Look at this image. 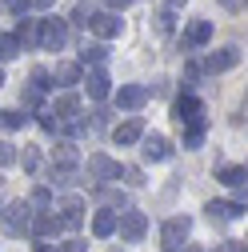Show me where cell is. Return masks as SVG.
<instances>
[{
	"instance_id": "cell-7",
	"label": "cell",
	"mask_w": 248,
	"mask_h": 252,
	"mask_svg": "<svg viewBox=\"0 0 248 252\" xmlns=\"http://www.w3.org/2000/svg\"><path fill=\"white\" fill-rule=\"evenodd\" d=\"M60 124H72L76 120V112H80V96H76V92H60V96L52 100V108H48Z\"/></svg>"
},
{
	"instance_id": "cell-22",
	"label": "cell",
	"mask_w": 248,
	"mask_h": 252,
	"mask_svg": "<svg viewBox=\"0 0 248 252\" xmlns=\"http://www.w3.org/2000/svg\"><path fill=\"white\" fill-rule=\"evenodd\" d=\"M216 180H220V184H228V188H240V184L248 180V168H240V164H228V168H220V172H216Z\"/></svg>"
},
{
	"instance_id": "cell-19",
	"label": "cell",
	"mask_w": 248,
	"mask_h": 252,
	"mask_svg": "<svg viewBox=\"0 0 248 252\" xmlns=\"http://www.w3.org/2000/svg\"><path fill=\"white\" fill-rule=\"evenodd\" d=\"M116 228H120V212L104 208V212H96V216H92V232H96V236H112Z\"/></svg>"
},
{
	"instance_id": "cell-25",
	"label": "cell",
	"mask_w": 248,
	"mask_h": 252,
	"mask_svg": "<svg viewBox=\"0 0 248 252\" xmlns=\"http://www.w3.org/2000/svg\"><path fill=\"white\" fill-rule=\"evenodd\" d=\"M28 204L32 208H40V212H48V204H52V192L40 184V188H32V196H28Z\"/></svg>"
},
{
	"instance_id": "cell-38",
	"label": "cell",
	"mask_w": 248,
	"mask_h": 252,
	"mask_svg": "<svg viewBox=\"0 0 248 252\" xmlns=\"http://www.w3.org/2000/svg\"><path fill=\"white\" fill-rule=\"evenodd\" d=\"M56 4V0H28V8H36V12H48Z\"/></svg>"
},
{
	"instance_id": "cell-21",
	"label": "cell",
	"mask_w": 248,
	"mask_h": 252,
	"mask_svg": "<svg viewBox=\"0 0 248 252\" xmlns=\"http://www.w3.org/2000/svg\"><path fill=\"white\" fill-rule=\"evenodd\" d=\"M76 164H80V156L72 152V144H56V152H52V168H64V172H76Z\"/></svg>"
},
{
	"instance_id": "cell-20",
	"label": "cell",
	"mask_w": 248,
	"mask_h": 252,
	"mask_svg": "<svg viewBox=\"0 0 248 252\" xmlns=\"http://www.w3.org/2000/svg\"><path fill=\"white\" fill-rule=\"evenodd\" d=\"M16 40H20V48H40V20H20Z\"/></svg>"
},
{
	"instance_id": "cell-3",
	"label": "cell",
	"mask_w": 248,
	"mask_h": 252,
	"mask_svg": "<svg viewBox=\"0 0 248 252\" xmlns=\"http://www.w3.org/2000/svg\"><path fill=\"white\" fill-rule=\"evenodd\" d=\"M64 44H68V24L60 16H44L40 20V48L44 52H60Z\"/></svg>"
},
{
	"instance_id": "cell-47",
	"label": "cell",
	"mask_w": 248,
	"mask_h": 252,
	"mask_svg": "<svg viewBox=\"0 0 248 252\" xmlns=\"http://www.w3.org/2000/svg\"><path fill=\"white\" fill-rule=\"evenodd\" d=\"M244 8H248V0H244Z\"/></svg>"
},
{
	"instance_id": "cell-1",
	"label": "cell",
	"mask_w": 248,
	"mask_h": 252,
	"mask_svg": "<svg viewBox=\"0 0 248 252\" xmlns=\"http://www.w3.org/2000/svg\"><path fill=\"white\" fill-rule=\"evenodd\" d=\"M0 228H4L8 236H24V232H32V204H24V200H12L0 208Z\"/></svg>"
},
{
	"instance_id": "cell-14",
	"label": "cell",
	"mask_w": 248,
	"mask_h": 252,
	"mask_svg": "<svg viewBox=\"0 0 248 252\" xmlns=\"http://www.w3.org/2000/svg\"><path fill=\"white\" fill-rule=\"evenodd\" d=\"M204 212H208L212 224H224V220H236L244 208H240L236 200H208V208H204Z\"/></svg>"
},
{
	"instance_id": "cell-27",
	"label": "cell",
	"mask_w": 248,
	"mask_h": 252,
	"mask_svg": "<svg viewBox=\"0 0 248 252\" xmlns=\"http://www.w3.org/2000/svg\"><path fill=\"white\" fill-rule=\"evenodd\" d=\"M204 132H208V124H200V128H184V148H200Z\"/></svg>"
},
{
	"instance_id": "cell-9",
	"label": "cell",
	"mask_w": 248,
	"mask_h": 252,
	"mask_svg": "<svg viewBox=\"0 0 248 252\" xmlns=\"http://www.w3.org/2000/svg\"><path fill=\"white\" fill-rule=\"evenodd\" d=\"M144 100H148L144 84H120V92H116V108H128V112L144 108Z\"/></svg>"
},
{
	"instance_id": "cell-15",
	"label": "cell",
	"mask_w": 248,
	"mask_h": 252,
	"mask_svg": "<svg viewBox=\"0 0 248 252\" xmlns=\"http://www.w3.org/2000/svg\"><path fill=\"white\" fill-rule=\"evenodd\" d=\"M144 160H168L172 156V144H168V136H160V132H152V136H144Z\"/></svg>"
},
{
	"instance_id": "cell-6",
	"label": "cell",
	"mask_w": 248,
	"mask_h": 252,
	"mask_svg": "<svg viewBox=\"0 0 248 252\" xmlns=\"http://www.w3.org/2000/svg\"><path fill=\"white\" fill-rule=\"evenodd\" d=\"M88 172H92V180H96V184H108V180H120V176H124V168L112 160V156H104V152L88 156Z\"/></svg>"
},
{
	"instance_id": "cell-46",
	"label": "cell",
	"mask_w": 248,
	"mask_h": 252,
	"mask_svg": "<svg viewBox=\"0 0 248 252\" xmlns=\"http://www.w3.org/2000/svg\"><path fill=\"white\" fill-rule=\"evenodd\" d=\"M184 252H196V248H184Z\"/></svg>"
},
{
	"instance_id": "cell-42",
	"label": "cell",
	"mask_w": 248,
	"mask_h": 252,
	"mask_svg": "<svg viewBox=\"0 0 248 252\" xmlns=\"http://www.w3.org/2000/svg\"><path fill=\"white\" fill-rule=\"evenodd\" d=\"M164 4H168V8H180V4H184V0H164Z\"/></svg>"
},
{
	"instance_id": "cell-36",
	"label": "cell",
	"mask_w": 248,
	"mask_h": 252,
	"mask_svg": "<svg viewBox=\"0 0 248 252\" xmlns=\"http://www.w3.org/2000/svg\"><path fill=\"white\" fill-rule=\"evenodd\" d=\"M124 180H128V184H144V176H140V168H124Z\"/></svg>"
},
{
	"instance_id": "cell-10",
	"label": "cell",
	"mask_w": 248,
	"mask_h": 252,
	"mask_svg": "<svg viewBox=\"0 0 248 252\" xmlns=\"http://www.w3.org/2000/svg\"><path fill=\"white\" fill-rule=\"evenodd\" d=\"M88 28H92V32H96L100 40H112V36H120V28H124V24H120V16H116V12H96Z\"/></svg>"
},
{
	"instance_id": "cell-32",
	"label": "cell",
	"mask_w": 248,
	"mask_h": 252,
	"mask_svg": "<svg viewBox=\"0 0 248 252\" xmlns=\"http://www.w3.org/2000/svg\"><path fill=\"white\" fill-rule=\"evenodd\" d=\"M20 160H24V168H28V172H32V168L40 164V152H36L32 144H24V156H20Z\"/></svg>"
},
{
	"instance_id": "cell-30",
	"label": "cell",
	"mask_w": 248,
	"mask_h": 252,
	"mask_svg": "<svg viewBox=\"0 0 248 252\" xmlns=\"http://www.w3.org/2000/svg\"><path fill=\"white\" fill-rule=\"evenodd\" d=\"M152 20H156V32H160V36H168V32H172V8H164V12H156V16H152Z\"/></svg>"
},
{
	"instance_id": "cell-33",
	"label": "cell",
	"mask_w": 248,
	"mask_h": 252,
	"mask_svg": "<svg viewBox=\"0 0 248 252\" xmlns=\"http://www.w3.org/2000/svg\"><path fill=\"white\" fill-rule=\"evenodd\" d=\"M40 96H44V92H36V88H28V92H24V96H20V100H24L28 108H36V104H40Z\"/></svg>"
},
{
	"instance_id": "cell-39",
	"label": "cell",
	"mask_w": 248,
	"mask_h": 252,
	"mask_svg": "<svg viewBox=\"0 0 248 252\" xmlns=\"http://www.w3.org/2000/svg\"><path fill=\"white\" fill-rule=\"evenodd\" d=\"M104 4H108L112 12H124V8H128V4H132V0H104Z\"/></svg>"
},
{
	"instance_id": "cell-35",
	"label": "cell",
	"mask_w": 248,
	"mask_h": 252,
	"mask_svg": "<svg viewBox=\"0 0 248 252\" xmlns=\"http://www.w3.org/2000/svg\"><path fill=\"white\" fill-rule=\"evenodd\" d=\"M216 252H244L240 240H224V244H216Z\"/></svg>"
},
{
	"instance_id": "cell-24",
	"label": "cell",
	"mask_w": 248,
	"mask_h": 252,
	"mask_svg": "<svg viewBox=\"0 0 248 252\" xmlns=\"http://www.w3.org/2000/svg\"><path fill=\"white\" fill-rule=\"evenodd\" d=\"M16 56H20V40L0 32V64H4V60H16Z\"/></svg>"
},
{
	"instance_id": "cell-12",
	"label": "cell",
	"mask_w": 248,
	"mask_h": 252,
	"mask_svg": "<svg viewBox=\"0 0 248 252\" xmlns=\"http://www.w3.org/2000/svg\"><path fill=\"white\" fill-rule=\"evenodd\" d=\"M212 40V20H192L184 28V48H204Z\"/></svg>"
},
{
	"instance_id": "cell-44",
	"label": "cell",
	"mask_w": 248,
	"mask_h": 252,
	"mask_svg": "<svg viewBox=\"0 0 248 252\" xmlns=\"http://www.w3.org/2000/svg\"><path fill=\"white\" fill-rule=\"evenodd\" d=\"M240 244H244V252H248V236H244V240H240Z\"/></svg>"
},
{
	"instance_id": "cell-41",
	"label": "cell",
	"mask_w": 248,
	"mask_h": 252,
	"mask_svg": "<svg viewBox=\"0 0 248 252\" xmlns=\"http://www.w3.org/2000/svg\"><path fill=\"white\" fill-rule=\"evenodd\" d=\"M4 4H8L12 12H24V8H28V0H4Z\"/></svg>"
},
{
	"instance_id": "cell-45",
	"label": "cell",
	"mask_w": 248,
	"mask_h": 252,
	"mask_svg": "<svg viewBox=\"0 0 248 252\" xmlns=\"http://www.w3.org/2000/svg\"><path fill=\"white\" fill-rule=\"evenodd\" d=\"M0 84H4V68H0Z\"/></svg>"
},
{
	"instance_id": "cell-31",
	"label": "cell",
	"mask_w": 248,
	"mask_h": 252,
	"mask_svg": "<svg viewBox=\"0 0 248 252\" xmlns=\"http://www.w3.org/2000/svg\"><path fill=\"white\" fill-rule=\"evenodd\" d=\"M8 164H16V148L8 140H0V168H8Z\"/></svg>"
},
{
	"instance_id": "cell-18",
	"label": "cell",
	"mask_w": 248,
	"mask_h": 252,
	"mask_svg": "<svg viewBox=\"0 0 248 252\" xmlns=\"http://www.w3.org/2000/svg\"><path fill=\"white\" fill-rule=\"evenodd\" d=\"M52 80H56V84H64V88L84 84V80H80V60H60V64L52 68Z\"/></svg>"
},
{
	"instance_id": "cell-26",
	"label": "cell",
	"mask_w": 248,
	"mask_h": 252,
	"mask_svg": "<svg viewBox=\"0 0 248 252\" xmlns=\"http://www.w3.org/2000/svg\"><path fill=\"white\" fill-rule=\"evenodd\" d=\"M92 16H96V8H92L88 0H80L76 12H72V24H84V28H88V24H92Z\"/></svg>"
},
{
	"instance_id": "cell-2",
	"label": "cell",
	"mask_w": 248,
	"mask_h": 252,
	"mask_svg": "<svg viewBox=\"0 0 248 252\" xmlns=\"http://www.w3.org/2000/svg\"><path fill=\"white\" fill-rule=\"evenodd\" d=\"M172 116H176L180 128H200L204 124V104L192 96V92H184V96H176V104H172Z\"/></svg>"
},
{
	"instance_id": "cell-23",
	"label": "cell",
	"mask_w": 248,
	"mask_h": 252,
	"mask_svg": "<svg viewBox=\"0 0 248 252\" xmlns=\"http://www.w3.org/2000/svg\"><path fill=\"white\" fill-rule=\"evenodd\" d=\"M104 60H108V48H104V44H84L80 64H104Z\"/></svg>"
},
{
	"instance_id": "cell-29",
	"label": "cell",
	"mask_w": 248,
	"mask_h": 252,
	"mask_svg": "<svg viewBox=\"0 0 248 252\" xmlns=\"http://www.w3.org/2000/svg\"><path fill=\"white\" fill-rule=\"evenodd\" d=\"M0 124H4V128H24L28 116H20L16 108H8V112H0Z\"/></svg>"
},
{
	"instance_id": "cell-37",
	"label": "cell",
	"mask_w": 248,
	"mask_h": 252,
	"mask_svg": "<svg viewBox=\"0 0 248 252\" xmlns=\"http://www.w3.org/2000/svg\"><path fill=\"white\" fill-rule=\"evenodd\" d=\"M236 204H240V208H248V180L236 188Z\"/></svg>"
},
{
	"instance_id": "cell-34",
	"label": "cell",
	"mask_w": 248,
	"mask_h": 252,
	"mask_svg": "<svg viewBox=\"0 0 248 252\" xmlns=\"http://www.w3.org/2000/svg\"><path fill=\"white\" fill-rule=\"evenodd\" d=\"M60 252H88V244H84V240H64Z\"/></svg>"
},
{
	"instance_id": "cell-5",
	"label": "cell",
	"mask_w": 248,
	"mask_h": 252,
	"mask_svg": "<svg viewBox=\"0 0 248 252\" xmlns=\"http://www.w3.org/2000/svg\"><path fill=\"white\" fill-rule=\"evenodd\" d=\"M120 240H128V244H140L144 240V232H148V216L144 212H136V208H128V212H120Z\"/></svg>"
},
{
	"instance_id": "cell-28",
	"label": "cell",
	"mask_w": 248,
	"mask_h": 252,
	"mask_svg": "<svg viewBox=\"0 0 248 252\" xmlns=\"http://www.w3.org/2000/svg\"><path fill=\"white\" fill-rule=\"evenodd\" d=\"M32 88H36V92H48V88H52V72H48V68H32Z\"/></svg>"
},
{
	"instance_id": "cell-16",
	"label": "cell",
	"mask_w": 248,
	"mask_h": 252,
	"mask_svg": "<svg viewBox=\"0 0 248 252\" xmlns=\"http://www.w3.org/2000/svg\"><path fill=\"white\" fill-rule=\"evenodd\" d=\"M60 220H64V228H80L84 200H80V196H64V200H60Z\"/></svg>"
},
{
	"instance_id": "cell-17",
	"label": "cell",
	"mask_w": 248,
	"mask_h": 252,
	"mask_svg": "<svg viewBox=\"0 0 248 252\" xmlns=\"http://www.w3.org/2000/svg\"><path fill=\"white\" fill-rule=\"evenodd\" d=\"M84 88H88V96H92V100H104L108 92H112V80H108V72H104V68H92V72H88V80H84Z\"/></svg>"
},
{
	"instance_id": "cell-8",
	"label": "cell",
	"mask_w": 248,
	"mask_h": 252,
	"mask_svg": "<svg viewBox=\"0 0 248 252\" xmlns=\"http://www.w3.org/2000/svg\"><path fill=\"white\" fill-rule=\"evenodd\" d=\"M240 64V48H216L208 60H204V72H228V68H236Z\"/></svg>"
},
{
	"instance_id": "cell-40",
	"label": "cell",
	"mask_w": 248,
	"mask_h": 252,
	"mask_svg": "<svg viewBox=\"0 0 248 252\" xmlns=\"http://www.w3.org/2000/svg\"><path fill=\"white\" fill-rule=\"evenodd\" d=\"M220 8H228V12H236V8H244V0H216Z\"/></svg>"
},
{
	"instance_id": "cell-11",
	"label": "cell",
	"mask_w": 248,
	"mask_h": 252,
	"mask_svg": "<svg viewBox=\"0 0 248 252\" xmlns=\"http://www.w3.org/2000/svg\"><path fill=\"white\" fill-rule=\"evenodd\" d=\"M112 140H116V144H136V140H144V120H140V116H128L124 124H116Z\"/></svg>"
},
{
	"instance_id": "cell-4",
	"label": "cell",
	"mask_w": 248,
	"mask_h": 252,
	"mask_svg": "<svg viewBox=\"0 0 248 252\" xmlns=\"http://www.w3.org/2000/svg\"><path fill=\"white\" fill-rule=\"evenodd\" d=\"M188 232H192L188 216H172V220H164V228H160V244H164L168 252H180L184 240H188Z\"/></svg>"
},
{
	"instance_id": "cell-43",
	"label": "cell",
	"mask_w": 248,
	"mask_h": 252,
	"mask_svg": "<svg viewBox=\"0 0 248 252\" xmlns=\"http://www.w3.org/2000/svg\"><path fill=\"white\" fill-rule=\"evenodd\" d=\"M36 252H52V244H36Z\"/></svg>"
},
{
	"instance_id": "cell-13",
	"label": "cell",
	"mask_w": 248,
	"mask_h": 252,
	"mask_svg": "<svg viewBox=\"0 0 248 252\" xmlns=\"http://www.w3.org/2000/svg\"><path fill=\"white\" fill-rule=\"evenodd\" d=\"M60 228H64V220L56 216V208H48V212H36V216H32V232H36L40 240H44V236H56Z\"/></svg>"
}]
</instances>
